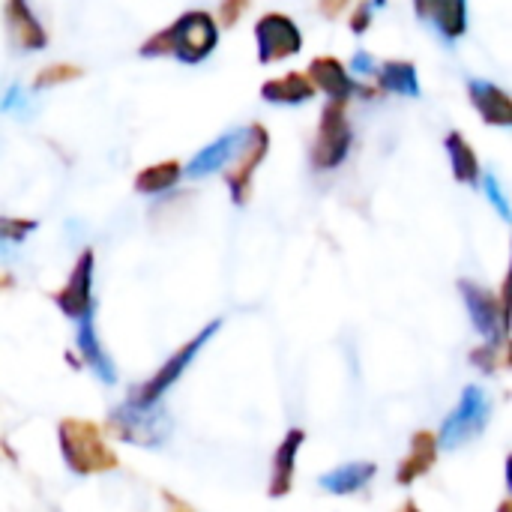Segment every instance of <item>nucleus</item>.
Masks as SVG:
<instances>
[{
  "mask_svg": "<svg viewBox=\"0 0 512 512\" xmlns=\"http://www.w3.org/2000/svg\"><path fill=\"white\" fill-rule=\"evenodd\" d=\"M219 45V24L204 9H189L168 27L156 30L150 39L141 42V57H177L180 63H201Z\"/></svg>",
  "mask_w": 512,
  "mask_h": 512,
  "instance_id": "1",
  "label": "nucleus"
},
{
  "mask_svg": "<svg viewBox=\"0 0 512 512\" xmlns=\"http://www.w3.org/2000/svg\"><path fill=\"white\" fill-rule=\"evenodd\" d=\"M57 447H60L66 468L78 477L108 474V471H117V465H120L117 453L108 447V441L102 435V426H96L93 420H78V417L60 420Z\"/></svg>",
  "mask_w": 512,
  "mask_h": 512,
  "instance_id": "2",
  "label": "nucleus"
},
{
  "mask_svg": "<svg viewBox=\"0 0 512 512\" xmlns=\"http://www.w3.org/2000/svg\"><path fill=\"white\" fill-rule=\"evenodd\" d=\"M105 429L117 441H123V444L153 450V447H162L171 438L174 423H171V414L165 411L162 402H156V405H135V402L126 399V402H120L108 414Z\"/></svg>",
  "mask_w": 512,
  "mask_h": 512,
  "instance_id": "3",
  "label": "nucleus"
},
{
  "mask_svg": "<svg viewBox=\"0 0 512 512\" xmlns=\"http://www.w3.org/2000/svg\"><path fill=\"white\" fill-rule=\"evenodd\" d=\"M492 417V399L480 384H468L456 402V408L447 414V420L438 429V447L441 450H459L471 441H477Z\"/></svg>",
  "mask_w": 512,
  "mask_h": 512,
  "instance_id": "4",
  "label": "nucleus"
},
{
  "mask_svg": "<svg viewBox=\"0 0 512 512\" xmlns=\"http://www.w3.org/2000/svg\"><path fill=\"white\" fill-rule=\"evenodd\" d=\"M219 327H222V321H210L201 333H195L186 345H180L147 381H141L132 393H129V402H135V405H156V402H162V396L186 375V369L192 366V360L204 351V345L219 333Z\"/></svg>",
  "mask_w": 512,
  "mask_h": 512,
  "instance_id": "5",
  "label": "nucleus"
},
{
  "mask_svg": "<svg viewBox=\"0 0 512 512\" xmlns=\"http://www.w3.org/2000/svg\"><path fill=\"white\" fill-rule=\"evenodd\" d=\"M351 123H348V102L345 99H330L321 111L315 141L309 150L312 168L315 171H333L339 168L348 153H351Z\"/></svg>",
  "mask_w": 512,
  "mask_h": 512,
  "instance_id": "6",
  "label": "nucleus"
},
{
  "mask_svg": "<svg viewBox=\"0 0 512 512\" xmlns=\"http://www.w3.org/2000/svg\"><path fill=\"white\" fill-rule=\"evenodd\" d=\"M267 153H270V132H267V126L264 123L246 126L243 141H240V147L234 150V156L228 159V168H225V183H228L231 201L237 207L249 204L255 174H258L261 162L267 159Z\"/></svg>",
  "mask_w": 512,
  "mask_h": 512,
  "instance_id": "7",
  "label": "nucleus"
},
{
  "mask_svg": "<svg viewBox=\"0 0 512 512\" xmlns=\"http://www.w3.org/2000/svg\"><path fill=\"white\" fill-rule=\"evenodd\" d=\"M459 291H462V300H465V309L471 315L474 330L486 342H507V321H510L507 285H504L501 297H495V291H489V288H483V285H477L471 279H462Z\"/></svg>",
  "mask_w": 512,
  "mask_h": 512,
  "instance_id": "8",
  "label": "nucleus"
},
{
  "mask_svg": "<svg viewBox=\"0 0 512 512\" xmlns=\"http://www.w3.org/2000/svg\"><path fill=\"white\" fill-rule=\"evenodd\" d=\"M255 45H258V60L264 66L282 63L303 48V33L294 24L291 15L285 12H264L255 21Z\"/></svg>",
  "mask_w": 512,
  "mask_h": 512,
  "instance_id": "9",
  "label": "nucleus"
},
{
  "mask_svg": "<svg viewBox=\"0 0 512 512\" xmlns=\"http://www.w3.org/2000/svg\"><path fill=\"white\" fill-rule=\"evenodd\" d=\"M93 249H84L78 258H75V267L72 273L66 276L63 288L51 294L54 306L69 318V321H78L84 315L93 312Z\"/></svg>",
  "mask_w": 512,
  "mask_h": 512,
  "instance_id": "10",
  "label": "nucleus"
},
{
  "mask_svg": "<svg viewBox=\"0 0 512 512\" xmlns=\"http://www.w3.org/2000/svg\"><path fill=\"white\" fill-rule=\"evenodd\" d=\"M3 18H6V33L18 51H42L48 45V30L42 27V21L36 18L27 0H6Z\"/></svg>",
  "mask_w": 512,
  "mask_h": 512,
  "instance_id": "11",
  "label": "nucleus"
},
{
  "mask_svg": "<svg viewBox=\"0 0 512 512\" xmlns=\"http://www.w3.org/2000/svg\"><path fill=\"white\" fill-rule=\"evenodd\" d=\"M75 351H78L81 363H84V366H87V369H90L102 384H108V387H111V384H117V369H114V363H111L108 351H105V348H102V342H99L93 312L75 321Z\"/></svg>",
  "mask_w": 512,
  "mask_h": 512,
  "instance_id": "12",
  "label": "nucleus"
},
{
  "mask_svg": "<svg viewBox=\"0 0 512 512\" xmlns=\"http://www.w3.org/2000/svg\"><path fill=\"white\" fill-rule=\"evenodd\" d=\"M306 75H309L312 87L321 90V93H327L330 99H345V102H348L351 93H357V90L372 93V90H366V87H360V84L354 81L351 69H348L339 57H330V54L315 57V60L309 63Z\"/></svg>",
  "mask_w": 512,
  "mask_h": 512,
  "instance_id": "13",
  "label": "nucleus"
},
{
  "mask_svg": "<svg viewBox=\"0 0 512 512\" xmlns=\"http://www.w3.org/2000/svg\"><path fill=\"white\" fill-rule=\"evenodd\" d=\"M303 441H306V432L303 429H288L285 438H282V444L276 447L273 462H270V486H267V495L270 498H285L294 489L297 456L303 450Z\"/></svg>",
  "mask_w": 512,
  "mask_h": 512,
  "instance_id": "14",
  "label": "nucleus"
},
{
  "mask_svg": "<svg viewBox=\"0 0 512 512\" xmlns=\"http://www.w3.org/2000/svg\"><path fill=\"white\" fill-rule=\"evenodd\" d=\"M438 453H441V447H438L435 432H429V429L417 432V435L411 438V450H408V456L399 462L396 483H399V486H414L420 477H426V474L435 468Z\"/></svg>",
  "mask_w": 512,
  "mask_h": 512,
  "instance_id": "15",
  "label": "nucleus"
},
{
  "mask_svg": "<svg viewBox=\"0 0 512 512\" xmlns=\"http://www.w3.org/2000/svg\"><path fill=\"white\" fill-rule=\"evenodd\" d=\"M468 96L486 123H492V126H510L512 123V102L504 87H498L486 78H471Z\"/></svg>",
  "mask_w": 512,
  "mask_h": 512,
  "instance_id": "16",
  "label": "nucleus"
},
{
  "mask_svg": "<svg viewBox=\"0 0 512 512\" xmlns=\"http://www.w3.org/2000/svg\"><path fill=\"white\" fill-rule=\"evenodd\" d=\"M414 9L423 21H432L447 39H459L468 30L465 0H414Z\"/></svg>",
  "mask_w": 512,
  "mask_h": 512,
  "instance_id": "17",
  "label": "nucleus"
},
{
  "mask_svg": "<svg viewBox=\"0 0 512 512\" xmlns=\"http://www.w3.org/2000/svg\"><path fill=\"white\" fill-rule=\"evenodd\" d=\"M378 477V465L375 462H348V465H339L327 474L318 477V486L327 492V495H357L363 492L372 480Z\"/></svg>",
  "mask_w": 512,
  "mask_h": 512,
  "instance_id": "18",
  "label": "nucleus"
},
{
  "mask_svg": "<svg viewBox=\"0 0 512 512\" xmlns=\"http://www.w3.org/2000/svg\"><path fill=\"white\" fill-rule=\"evenodd\" d=\"M243 132H246V129H231V132H225L222 138H216L213 144H207L201 153L192 156V162L186 165V174H189V177H207V174H213L216 168L228 165V159L234 156V150H237L240 141H243Z\"/></svg>",
  "mask_w": 512,
  "mask_h": 512,
  "instance_id": "19",
  "label": "nucleus"
},
{
  "mask_svg": "<svg viewBox=\"0 0 512 512\" xmlns=\"http://www.w3.org/2000/svg\"><path fill=\"white\" fill-rule=\"evenodd\" d=\"M261 96L276 105H300L315 96V87L306 72H285L261 84Z\"/></svg>",
  "mask_w": 512,
  "mask_h": 512,
  "instance_id": "20",
  "label": "nucleus"
},
{
  "mask_svg": "<svg viewBox=\"0 0 512 512\" xmlns=\"http://www.w3.org/2000/svg\"><path fill=\"white\" fill-rule=\"evenodd\" d=\"M372 72H375L378 90L396 93V96H420V78L411 60H384Z\"/></svg>",
  "mask_w": 512,
  "mask_h": 512,
  "instance_id": "21",
  "label": "nucleus"
},
{
  "mask_svg": "<svg viewBox=\"0 0 512 512\" xmlns=\"http://www.w3.org/2000/svg\"><path fill=\"white\" fill-rule=\"evenodd\" d=\"M447 156H450V165H453V177L465 186H477L480 183V159L474 153V147L468 144V138L462 132H450L447 135Z\"/></svg>",
  "mask_w": 512,
  "mask_h": 512,
  "instance_id": "22",
  "label": "nucleus"
},
{
  "mask_svg": "<svg viewBox=\"0 0 512 512\" xmlns=\"http://www.w3.org/2000/svg\"><path fill=\"white\" fill-rule=\"evenodd\" d=\"M180 177H183V165L177 159H162V162H153L135 174V192L162 195V192L174 189Z\"/></svg>",
  "mask_w": 512,
  "mask_h": 512,
  "instance_id": "23",
  "label": "nucleus"
},
{
  "mask_svg": "<svg viewBox=\"0 0 512 512\" xmlns=\"http://www.w3.org/2000/svg\"><path fill=\"white\" fill-rule=\"evenodd\" d=\"M81 75H84V69L75 66V63H48V66H42V69L33 75L30 87H33V90H51V87L69 84V81H75V78H81Z\"/></svg>",
  "mask_w": 512,
  "mask_h": 512,
  "instance_id": "24",
  "label": "nucleus"
},
{
  "mask_svg": "<svg viewBox=\"0 0 512 512\" xmlns=\"http://www.w3.org/2000/svg\"><path fill=\"white\" fill-rule=\"evenodd\" d=\"M471 363L480 366L486 375L489 372H498L501 366H507V342H486L483 348H477L471 354Z\"/></svg>",
  "mask_w": 512,
  "mask_h": 512,
  "instance_id": "25",
  "label": "nucleus"
},
{
  "mask_svg": "<svg viewBox=\"0 0 512 512\" xmlns=\"http://www.w3.org/2000/svg\"><path fill=\"white\" fill-rule=\"evenodd\" d=\"M36 231V219L24 216H0V240L3 243H24L27 234Z\"/></svg>",
  "mask_w": 512,
  "mask_h": 512,
  "instance_id": "26",
  "label": "nucleus"
},
{
  "mask_svg": "<svg viewBox=\"0 0 512 512\" xmlns=\"http://www.w3.org/2000/svg\"><path fill=\"white\" fill-rule=\"evenodd\" d=\"M252 6V0H222L219 3V18H216V24L219 27H234L240 18H243V12Z\"/></svg>",
  "mask_w": 512,
  "mask_h": 512,
  "instance_id": "27",
  "label": "nucleus"
},
{
  "mask_svg": "<svg viewBox=\"0 0 512 512\" xmlns=\"http://www.w3.org/2000/svg\"><path fill=\"white\" fill-rule=\"evenodd\" d=\"M486 195H489V201L498 207L501 219H504V222H510V204H507L504 189H501V183H498V177H495V174H489V177H486Z\"/></svg>",
  "mask_w": 512,
  "mask_h": 512,
  "instance_id": "28",
  "label": "nucleus"
},
{
  "mask_svg": "<svg viewBox=\"0 0 512 512\" xmlns=\"http://www.w3.org/2000/svg\"><path fill=\"white\" fill-rule=\"evenodd\" d=\"M369 24H372V3L363 0V3L354 9V15H351V30H354V33H366Z\"/></svg>",
  "mask_w": 512,
  "mask_h": 512,
  "instance_id": "29",
  "label": "nucleus"
},
{
  "mask_svg": "<svg viewBox=\"0 0 512 512\" xmlns=\"http://www.w3.org/2000/svg\"><path fill=\"white\" fill-rule=\"evenodd\" d=\"M348 3H351V0H318V9H321V15H327V18H339V15L345 12Z\"/></svg>",
  "mask_w": 512,
  "mask_h": 512,
  "instance_id": "30",
  "label": "nucleus"
},
{
  "mask_svg": "<svg viewBox=\"0 0 512 512\" xmlns=\"http://www.w3.org/2000/svg\"><path fill=\"white\" fill-rule=\"evenodd\" d=\"M162 501H165V507H168V512H195L186 501H180V498H174L171 492H165L162 495Z\"/></svg>",
  "mask_w": 512,
  "mask_h": 512,
  "instance_id": "31",
  "label": "nucleus"
},
{
  "mask_svg": "<svg viewBox=\"0 0 512 512\" xmlns=\"http://www.w3.org/2000/svg\"><path fill=\"white\" fill-rule=\"evenodd\" d=\"M396 512H423V510H420V504H417L414 498H408V501H405V504H402Z\"/></svg>",
  "mask_w": 512,
  "mask_h": 512,
  "instance_id": "32",
  "label": "nucleus"
},
{
  "mask_svg": "<svg viewBox=\"0 0 512 512\" xmlns=\"http://www.w3.org/2000/svg\"><path fill=\"white\" fill-rule=\"evenodd\" d=\"M498 512H512L510 501H504V504H501V510H498Z\"/></svg>",
  "mask_w": 512,
  "mask_h": 512,
  "instance_id": "33",
  "label": "nucleus"
}]
</instances>
